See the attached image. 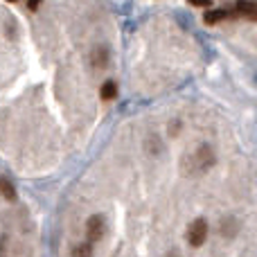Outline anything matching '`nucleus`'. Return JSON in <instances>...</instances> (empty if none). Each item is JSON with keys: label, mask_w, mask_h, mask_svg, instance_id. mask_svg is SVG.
I'll return each instance as SVG.
<instances>
[{"label": "nucleus", "mask_w": 257, "mask_h": 257, "mask_svg": "<svg viewBox=\"0 0 257 257\" xmlns=\"http://www.w3.org/2000/svg\"><path fill=\"white\" fill-rule=\"evenodd\" d=\"M214 165V151L208 145H201L194 154L185 156L183 160V172L190 176V174H203L205 169H210Z\"/></svg>", "instance_id": "obj_1"}, {"label": "nucleus", "mask_w": 257, "mask_h": 257, "mask_svg": "<svg viewBox=\"0 0 257 257\" xmlns=\"http://www.w3.org/2000/svg\"><path fill=\"white\" fill-rule=\"evenodd\" d=\"M205 237H208V223L203 219H196L190 226V230H187V241H190V246L199 248V246H203Z\"/></svg>", "instance_id": "obj_2"}, {"label": "nucleus", "mask_w": 257, "mask_h": 257, "mask_svg": "<svg viewBox=\"0 0 257 257\" xmlns=\"http://www.w3.org/2000/svg\"><path fill=\"white\" fill-rule=\"evenodd\" d=\"M86 235H88V241H99L104 235V219L99 217V214H95V217L88 219V223H86Z\"/></svg>", "instance_id": "obj_3"}, {"label": "nucleus", "mask_w": 257, "mask_h": 257, "mask_svg": "<svg viewBox=\"0 0 257 257\" xmlns=\"http://www.w3.org/2000/svg\"><path fill=\"white\" fill-rule=\"evenodd\" d=\"M237 12L246 18H257V5L250 3V0H239L237 3Z\"/></svg>", "instance_id": "obj_4"}, {"label": "nucleus", "mask_w": 257, "mask_h": 257, "mask_svg": "<svg viewBox=\"0 0 257 257\" xmlns=\"http://www.w3.org/2000/svg\"><path fill=\"white\" fill-rule=\"evenodd\" d=\"M108 63V50L106 48H95L93 50V66L95 68H106Z\"/></svg>", "instance_id": "obj_5"}, {"label": "nucleus", "mask_w": 257, "mask_h": 257, "mask_svg": "<svg viewBox=\"0 0 257 257\" xmlns=\"http://www.w3.org/2000/svg\"><path fill=\"white\" fill-rule=\"evenodd\" d=\"M99 95H102V99H115L117 84H115V81H106V84L102 86V90H99Z\"/></svg>", "instance_id": "obj_6"}, {"label": "nucleus", "mask_w": 257, "mask_h": 257, "mask_svg": "<svg viewBox=\"0 0 257 257\" xmlns=\"http://www.w3.org/2000/svg\"><path fill=\"white\" fill-rule=\"evenodd\" d=\"M228 16V12L226 9H212V12H208L205 14V18L203 21L208 23V25H212V23H219V21H223V18Z\"/></svg>", "instance_id": "obj_7"}, {"label": "nucleus", "mask_w": 257, "mask_h": 257, "mask_svg": "<svg viewBox=\"0 0 257 257\" xmlns=\"http://www.w3.org/2000/svg\"><path fill=\"white\" fill-rule=\"evenodd\" d=\"M0 192H3V196L9 201L16 199V190H14V185L7 181V178H0Z\"/></svg>", "instance_id": "obj_8"}, {"label": "nucleus", "mask_w": 257, "mask_h": 257, "mask_svg": "<svg viewBox=\"0 0 257 257\" xmlns=\"http://www.w3.org/2000/svg\"><path fill=\"white\" fill-rule=\"evenodd\" d=\"M72 257H93V246L90 244H79L72 250Z\"/></svg>", "instance_id": "obj_9"}, {"label": "nucleus", "mask_w": 257, "mask_h": 257, "mask_svg": "<svg viewBox=\"0 0 257 257\" xmlns=\"http://www.w3.org/2000/svg\"><path fill=\"white\" fill-rule=\"evenodd\" d=\"M187 3L194 7H210V0H187Z\"/></svg>", "instance_id": "obj_10"}, {"label": "nucleus", "mask_w": 257, "mask_h": 257, "mask_svg": "<svg viewBox=\"0 0 257 257\" xmlns=\"http://www.w3.org/2000/svg\"><path fill=\"white\" fill-rule=\"evenodd\" d=\"M39 5H41V0H27V7L34 12V9H39Z\"/></svg>", "instance_id": "obj_11"}, {"label": "nucleus", "mask_w": 257, "mask_h": 257, "mask_svg": "<svg viewBox=\"0 0 257 257\" xmlns=\"http://www.w3.org/2000/svg\"><path fill=\"white\" fill-rule=\"evenodd\" d=\"M9 3H16V0H9Z\"/></svg>", "instance_id": "obj_12"}]
</instances>
